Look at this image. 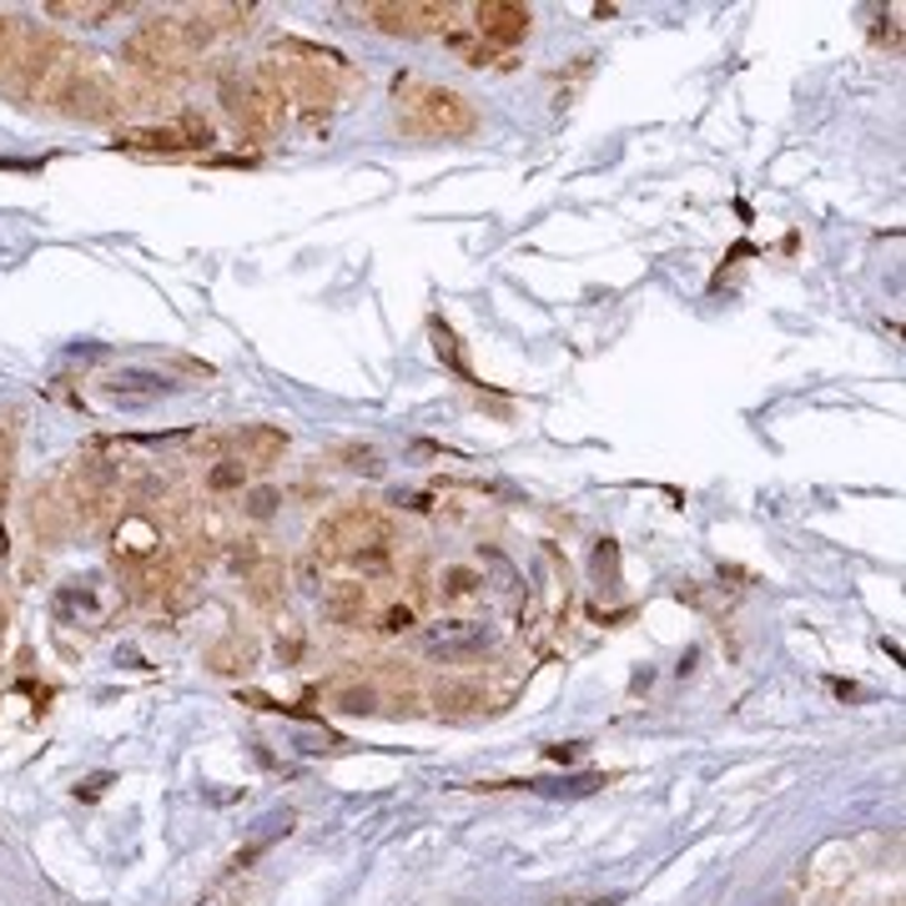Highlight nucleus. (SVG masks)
I'll return each mask as SVG.
<instances>
[{"instance_id":"1","label":"nucleus","mask_w":906,"mask_h":906,"mask_svg":"<svg viewBox=\"0 0 906 906\" xmlns=\"http://www.w3.org/2000/svg\"><path fill=\"white\" fill-rule=\"evenodd\" d=\"M403 92V132L413 136H473L479 132V111L469 96L448 92V86H428V81H398Z\"/></svg>"},{"instance_id":"2","label":"nucleus","mask_w":906,"mask_h":906,"mask_svg":"<svg viewBox=\"0 0 906 906\" xmlns=\"http://www.w3.org/2000/svg\"><path fill=\"white\" fill-rule=\"evenodd\" d=\"M126 61L146 76H177L192 61V40H186L182 21H146L132 40H126Z\"/></svg>"},{"instance_id":"3","label":"nucleus","mask_w":906,"mask_h":906,"mask_svg":"<svg viewBox=\"0 0 906 906\" xmlns=\"http://www.w3.org/2000/svg\"><path fill=\"white\" fill-rule=\"evenodd\" d=\"M358 15L383 36H434V31H448L454 11L438 0H373Z\"/></svg>"},{"instance_id":"4","label":"nucleus","mask_w":906,"mask_h":906,"mask_svg":"<svg viewBox=\"0 0 906 906\" xmlns=\"http://www.w3.org/2000/svg\"><path fill=\"white\" fill-rule=\"evenodd\" d=\"M222 101L237 117V126H247V132H273L282 121V92H277L273 71L252 81H222Z\"/></svg>"},{"instance_id":"5","label":"nucleus","mask_w":906,"mask_h":906,"mask_svg":"<svg viewBox=\"0 0 906 906\" xmlns=\"http://www.w3.org/2000/svg\"><path fill=\"white\" fill-rule=\"evenodd\" d=\"M378 539H388L383 514H373V509H342V514H333L328 524L317 529L313 549L323 554V559H353L358 549H369V544H378Z\"/></svg>"},{"instance_id":"6","label":"nucleus","mask_w":906,"mask_h":906,"mask_svg":"<svg viewBox=\"0 0 906 906\" xmlns=\"http://www.w3.org/2000/svg\"><path fill=\"white\" fill-rule=\"evenodd\" d=\"M212 142V121L207 117H177V121H161V126H132L121 132V146L132 152H197V146Z\"/></svg>"},{"instance_id":"7","label":"nucleus","mask_w":906,"mask_h":906,"mask_svg":"<svg viewBox=\"0 0 906 906\" xmlns=\"http://www.w3.org/2000/svg\"><path fill=\"white\" fill-rule=\"evenodd\" d=\"M56 111H67V117H81V121H106L117 111V92L86 67V56H81V67L71 71V81L61 86L56 96Z\"/></svg>"},{"instance_id":"8","label":"nucleus","mask_w":906,"mask_h":906,"mask_svg":"<svg viewBox=\"0 0 906 906\" xmlns=\"http://www.w3.org/2000/svg\"><path fill=\"white\" fill-rule=\"evenodd\" d=\"M529 21L534 15L524 5H514V0H479L473 5V31L484 46H514V40L529 36Z\"/></svg>"},{"instance_id":"9","label":"nucleus","mask_w":906,"mask_h":906,"mask_svg":"<svg viewBox=\"0 0 906 906\" xmlns=\"http://www.w3.org/2000/svg\"><path fill=\"white\" fill-rule=\"evenodd\" d=\"M232 454H237V463H247V469H267V463H277L288 454V434L257 423V428H242V434L232 438Z\"/></svg>"},{"instance_id":"10","label":"nucleus","mask_w":906,"mask_h":906,"mask_svg":"<svg viewBox=\"0 0 906 906\" xmlns=\"http://www.w3.org/2000/svg\"><path fill=\"white\" fill-rule=\"evenodd\" d=\"M428 644H434L444 660L479 655L488 644V625H479V619H448V625H434V630H428Z\"/></svg>"},{"instance_id":"11","label":"nucleus","mask_w":906,"mask_h":906,"mask_svg":"<svg viewBox=\"0 0 906 906\" xmlns=\"http://www.w3.org/2000/svg\"><path fill=\"white\" fill-rule=\"evenodd\" d=\"M106 394L117 403H152L157 394H167V378H157V373H117L106 383Z\"/></svg>"},{"instance_id":"12","label":"nucleus","mask_w":906,"mask_h":906,"mask_svg":"<svg viewBox=\"0 0 906 906\" xmlns=\"http://www.w3.org/2000/svg\"><path fill=\"white\" fill-rule=\"evenodd\" d=\"M323 609H328V619H338V625H358L363 609H369V584H338Z\"/></svg>"},{"instance_id":"13","label":"nucleus","mask_w":906,"mask_h":906,"mask_svg":"<svg viewBox=\"0 0 906 906\" xmlns=\"http://www.w3.org/2000/svg\"><path fill=\"white\" fill-rule=\"evenodd\" d=\"M121 11H126V5H117V0H86V5H81V0H56L51 5V15H76L86 26H101L106 15H121Z\"/></svg>"},{"instance_id":"14","label":"nucleus","mask_w":906,"mask_h":906,"mask_svg":"<svg viewBox=\"0 0 906 906\" xmlns=\"http://www.w3.org/2000/svg\"><path fill=\"white\" fill-rule=\"evenodd\" d=\"M11 473H15V413L5 408V413H0V499H5V488H11Z\"/></svg>"},{"instance_id":"15","label":"nucleus","mask_w":906,"mask_h":906,"mask_svg":"<svg viewBox=\"0 0 906 906\" xmlns=\"http://www.w3.org/2000/svg\"><path fill=\"white\" fill-rule=\"evenodd\" d=\"M484 700H488V696L479 690V685H463V680L438 685V705H448V710H479Z\"/></svg>"},{"instance_id":"16","label":"nucleus","mask_w":906,"mask_h":906,"mask_svg":"<svg viewBox=\"0 0 906 906\" xmlns=\"http://www.w3.org/2000/svg\"><path fill=\"white\" fill-rule=\"evenodd\" d=\"M282 565H277V559H263V565L252 569V600H277V590H282Z\"/></svg>"},{"instance_id":"17","label":"nucleus","mask_w":906,"mask_h":906,"mask_svg":"<svg viewBox=\"0 0 906 906\" xmlns=\"http://www.w3.org/2000/svg\"><path fill=\"white\" fill-rule=\"evenodd\" d=\"M438 590H444V600H469L473 590H479V575L473 569H444V579H438Z\"/></svg>"},{"instance_id":"18","label":"nucleus","mask_w":906,"mask_h":906,"mask_svg":"<svg viewBox=\"0 0 906 906\" xmlns=\"http://www.w3.org/2000/svg\"><path fill=\"white\" fill-rule=\"evenodd\" d=\"M207 484H212V488H242V484H247V463L222 459V463H217V469L207 473Z\"/></svg>"},{"instance_id":"19","label":"nucleus","mask_w":906,"mask_h":906,"mask_svg":"<svg viewBox=\"0 0 906 906\" xmlns=\"http://www.w3.org/2000/svg\"><path fill=\"white\" fill-rule=\"evenodd\" d=\"M338 705L353 710V715H369V710L378 705V696H373L369 685H342V690H338Z\"/></svg>"},{"instance_id":"20","label":"nucleus","mask_w":906,"mask_h":906,"mask_svg":"<svg viewBox=\"0 0 906 906\" xmlns=\"http://www.w3.org/2000/svg\"><path fill=\"white\" fill-rule=\"evenodd\" d=\"M388 559H394V554H388V539H378V544H369V549L353 554V565L363 569V575H383V569H388Z\"/></svg>"},{"instance_id":"21","label":"nucleus","mask_w":906,"mask_h":906,"mask_svg":"<svg viewBox=\"0 0 906 906\" xmlns=\"http://www.w3.org/2000/svg\"><path fill=\"white\" fill-rule=\"evenodd\" d=\"M419 625V615H413V604H394L388 615H383V635H403Z\"/></svg>"},{"instance_id":"22","label":"nucleus","mask_w":906,"mask_h":906,"mask_svg":"<svg viewBox=\"0 0 906 906\" xmlns=\"http://www.w3.org/2000/svg\"><path fill=\"white\" fill-rule=\"evenodd\" d=\"M247 514H252V519H273V514H277V488H252V494H247Z\"/></svg>"},{"instance_id":"23","label":"nucleus","mask_w":906,"mask_h":906,"mask_svg":"<svg viewBox=\"0 0 906 906\" xmlns=\"http://www.w3.org/2000/svg\"><path fill=\"white\" fill-rule=\"evenodd\" d=\"M11 46H15V21L0 15V71H5V61H11Z\"/></svg>"}]
</instances>
